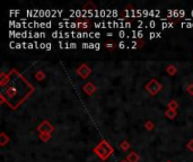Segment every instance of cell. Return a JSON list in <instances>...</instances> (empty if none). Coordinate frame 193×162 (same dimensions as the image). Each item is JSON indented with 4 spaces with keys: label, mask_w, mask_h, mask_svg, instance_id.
Instances as JSON below:
<instances>
[{
    "label": "cell",
    "mask_w": 193,
    "mask_h": 162,
    "mask_svg": "<svg viewBox=\"0 0 193 162\" xmlns=\"http://www.w3.org/2000/svg\"><path fill=\"white\" fill-rule=\"evenodd\" d=\"M125 44H124V42H121V43H119V47L120 49H124Z\"/></svg>",
    "instance_id": "obj_4"
},
{
    "label": "cell",
    "mask_w": 193,
    "mask_h": 162,
    "mask_svg": "<svg viewBox=\"0 0 193 162\" xmlns=\"http://www.w3.org/2000/svg\"><path fill=\"white\" fill-rule=\"evenodd\" d=\"M162 27H163V28H167V27H172V24H171V23H163V24H162Z\"/></svg>",
    "instance_id": "obj_1"
},
{
    "label": "cell",
    "mask_w": 193,
    "mask_h": 162,
    "mask_svg": "<svg viewBox=\"0 0 193 162\" xmlns=\"http://www.w3.org/2000/svg\"><path fill=\"white\" fill-rule=\"evenodd\" d=\"M119 35H120V37H124V36H127V34H125L123 30H121V32L119 33Z\"/></svg>",
    "instance_id": "obj_3"
},
{
    "label": "cell",
    "mask_w": 193,
    "mask_h": 162,
    "mask_svg": "<svg viewBox=\"0 0 193 162\" xmlns=\"http://www.w3.org/2000/svg\"><path fill=\"white\" fill-rule=\"evenodd\" d=\"M149 26H150V27H155V26H156V23H155L154 21H152L150 23H149Z\"/></svg>",
    "instance_id": "obj_5"
},
{
    "label": "cell",
    "mask_w": 193,
    "mask_h": 162,
    "mask_svg": "<svg viewBox=\"0 0 193 162\" xmlns=\"http://www.w3.org/2000/svg\"><path fill=\"white\" fill-rule=\"evenodd\" d=\"M69 47H71V49H76V47H77V44H76V43H70V44H69Z\"/></svg>",
    "instance_id": "obj_2"
},
{
    "label": "cell",
    "mask_w": 193,
    "mask_h": 162,
    "mask_svg": "<svg viewBox=\"0 0 193 162\" xmlns=\"http://www.w3.org/2000/svg\"><path fill=\"white\" fill-rule=\"evenodd\" d=\"M45 49H46V50H51V44L50 43H46V44H45Z\"/></svg>",
    "instance_id": "obj_6"
},
{
    "label": "cell",
    "mask_w": 193,
    "mask_h": 162,
    "mask_svg": "<svg viewBox=\"0 0 193 162\" xmlns=\"http://www.w3.org/2000/svg\"><path fill=\"white\" fill-rule=\"evenodd\" d=\"M99 47H101V46H99V44H98V43H96V44H95V50H98Z\"/></svg>",
    "instance_id": "obj_7"
}]
</instances>
